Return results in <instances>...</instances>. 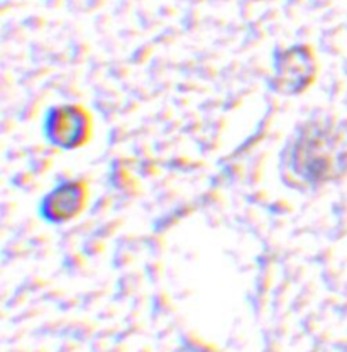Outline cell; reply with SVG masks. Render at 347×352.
Returning <instances> with one entry per match:
<instances>
[{
	"instance_id": "cell-1",
	"label": "cell",
	"mask_w": 347,
	"mask_h": 352,
	"mask_svg": "<svg viewBox=\"0 0 347 352\" xmlns=\"http://www.w3.org/2000/svg\"><path fill=\"white\" fill-rule=\"evenodd\" d=\"M334 135L313 126L298 139L293 153V170L306 182H324L331 178L337 164Z\"/></svg>"
},
{
	"instance_id": "cell-2",
	"label": "cell",
	"mask_w": 347,
	"mask_h": 352,
	"mask_svg": "<svg viewBox=\"0 0 347 352\" xmlns=\"http://www.w3.org/2000/svg\"><path fill=\"white\" fill-rule=\"evenodd\" d=\"M310 76L309 56L302 50L288 51L278 65V80L284 88L303 85Z\"/></svg>"
}]
</instances>
